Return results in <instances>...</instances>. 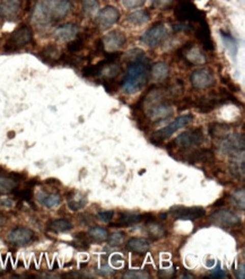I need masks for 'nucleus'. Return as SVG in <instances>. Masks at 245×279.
<instances>
[{
	"instance_id": "16",
	"label": "nucleus",
	"mask_w": 245,
	"mask_h": 279,
	"mask_svg": "<svg viewBox=\"0 0 245 279\" xmlns=\"http://www.w3.org/2000/svg\"><path fill=\"white\" fill-rule=\"evenodd\" d=\"M180 56H183L184 59L189 62L190 65H203L206 64V57L203 52L197 48V46L192 45L191 43L186 44L183 49L181 50Z\"/></svg>"
},
{
	"instance_id": "4",
	"label": "nucleus",
	"mask_w": 245,
	"mask_h": 279,
	"mask_svg": "<svg viewBox=\"0 0 245 279\" xmlns=\"http://www.w3.org/2000/svg\"><path fill=\"white\" fill-rule=\"evenodd\" d=\"M33 33L31 28L28 25H22L17 28L14 32L10 34L8 41L5 44V50L6 51H16L23 48L26 44L32 42Z\"/></svg>"
},
{
	"instance_id": "28",
	"label": "nucleus",
	"mask_w": 245,
	"mask_h": 279,
	"mask_svg": "<svg viewBox=\"0 0 245 279\" xmlns=\"http://www.w3.org/2000/svg\"><path fill=\"white\" fill-rule=\"evenodd\" d=\"M18 187L17 180L8 175L0 174V194H8Z\"/></svg>"
},
{
	"instance_id": "1",
	"label": "nucleus",
	"mask_w": 245,
	"mask_h": 279,
	"mask_svg": "<svg viewBox=\"0 0 245 279\" xmlns=\"http://www.w3.org/2000/svg\"><path fill=\"white\" fill-rule=\"evenodd\" d=\"M71 9L69 0H39L32 13V23L39 29H46L65 18Z\"/></svg>"
},
{
	"instance_id": "35",
	"label": "nucleus",
	"mask_w": 245,
	"mask_h": 279,
	"mask_svg": "<svg viewBox=\"0 0 245 279\" xmlns=\"http://www.w3.org/2000/svg\"><path fill=\"white\" fill-rule=\"evenodd\" d=\"M231 200H232L234 206H235L236 208L244 210V208H245V191H244V189H241V190H237L235 193H233Z\"/></svg>"
},
{
	"instance_id": "14",
	"label": "nucleus",
	"mask_w": 245,
	"mask_h": 279,
	"mask_svg": "<svg viewBox=\"0 0 245 279\" xmlns=\"http://www.w3.org/2000/svg\"><path fill=\"white\" fill-rule=\"evenodd\" d=\"M34 238V232L26 227H16L9 232L8 241L14 245H26Z\"/></svg>"
},
{
	"instance_id": "25",
	"label": "nucleus",
	"mask_w": 245,
	"mask_h": 279,
	"mask_svg": "<svg viewBox=\"0 0 245 279\" xmlns=\"http://www.w3.org/2000/svg\"><path fill=\"white\" fill-rule=\"evenodd\" d=\"M145 219V215L143 214H135V213H123L120 214V217L118 222L116 223L117 227L119 226H129V225H134L140 222H143Z\"/></svg>"
},
{
	"instance_id": "40",
	"label": "nucleus",
	"mask_w": 245,
	"mask_h": 279,
	"mask_svg": "<svg viewBox=\"0 0 245 279\" xmlns=\"http://www.w3.org/2000/svg\"><path fill=\"white\" fill-rule=\"evenodd\" d=\"M114 216V212H112V210H107V212H101L97 214V218L101 220V222H104V223H108L111 222L112 218Z\"/></svg>"
},
{
	"instance_id": "6",
	"label": "nucleus",
	"mask_w": 245,
	"mask_h": 279,
	"mask_svg": "<svg viewBox=\"0 0 245 279\" xmlns=\"http://www.w3.org/2000/svg\"><path fill=\"white\" fill-rule=\"evenodd\" d=\"M203 140H205L203 130L201 128H196V129L187 130L185 131V133L176 137V139L174 140V144H176V146L181 147V148L189 149V148H195V147L200 146L203 143Z\"/></svg>"
},
{
	"instance_id": "41",
	"label": "nucleus",
	"mask_w": 245,
	"mask_h": 279,
	"mask_svg": "<svg viewBox=\"0 0 245 279\" xmlns=\"http://www.w3.org/2000/svg\"><path fill=\"white\" fill-rule=\"evenodd\" d=\"M211 278H226L227 275L225 273V271H224L222 269V267L220 265H217V267L215 268V269H212L210 271V276Z\"/></svg>"
},
{
	"instance_id": "29",
	"label": "nucleus",
	"mask_w": 245,
	"mask_h": 279,
	"mask_svg": "<svg viewBox=\"0 0 245 279\" xmlns=\"http://www.w3.org/2000/svg\"><path fill=\"white\" fill-rule=\"evenodd\" d=\"M150 19V14L147 10H137L128 16V22L132 25H144Z\"/></svg>"
},
{
	"instance_id": "2",
	"label": "nucleus",
	"mask_w": 245,
	"mask_h": 279,
	"mask_svg": "<svg viewBox=\"0 0 245 279\" xmlns=\"http://www.w3.org/2000/svg\"><path fill=\"white\" fill-rule=\"evenodd\" d=\"M149 59L145 56L131 62L123 78V91L127 94H134L140 91L148 81Z\"/></svg>"
},
{
	"instance_id": "15",
	"label": "nucleus",
	"mask_w": 245,
	"mask_h": 279,
	"mask_svg": "<svg viewBox=\"0 0 245 279\" xmlns=\"http://www.w3.org/2000/svg\"><path fill=\"white\" fill-rule=\"evenodd\" d=\"M126 43V35L121 31H112L102 40L103 48L106 51H117Z\"/></svg>"
},
{
	"instance_id": "22",
	"label": "nucleus",
	"mask_w": 245,
	"mask_h": 279,
	"mask_svg": "<svg viewBox=\"0 0 245 279\" xmlns=\"http://www.w3.org/2000/svg\"><path fill=\"white\" fill-rule=\"evenodd\" d=\"M67 204L68 207H69V209H71L72 212H77V210H80L86 206L87 199L83 193L72 191L67 196Z\"/></svg>"
},
{
	"instance_id": "27",
	"label": "nucleus",
	"mask_w": 245,
	"mask_h": 279,
	"mask_svg": "<svg viewBox=\"0 0 245 279\" xmlns=\"http://www.w3.org/2000/svg\"><path fill=\"white\" fill-rule=\"evenodd\" d=\"M209 133L212 138L223 139L232 133V128L228 124L224 123H211L209 125Z\"/></svg>"
},
{
	"instance_id": "5",
	"label": "nucleus",
	"mask_w": 245,
	"mask_h": 279,
	"mask_svg": "<svg viewBox=\"0 0 245 279\" xmlns=\"http://www.w3.org/2000/svg\"><path fill=\"white\" fill-rule=\"evenodd\" d=\"M192 120H194V115L192 114L181 115L178 119H175L173 122L166 125L165 128L159 129L158 131H155L152 136V141H154V143H160V141L166 140L179 129L190 124L192 122Z\"/></svg>"
},
{
	"instance_id": "37",
	"label": "nucleus",
	"mask_w": 245,
	"mask_h": 279,
	"mask_svg": "<svg viewBox=\"0 0 245 279\" xmlns=\"http://www.w3.org/2000/svg\"><path fill=\"white\" fill-rule=\"evenodd\" d=\"M149 277H150L149 273L145 272L143 270H129L123 275V278H127V279H140V278L146 279Z\"/></svg>"
},
{
	"instance_id": "7",
	"label": "nucleus",
	"mask_w": 245,
	"mask_h": 279,
	"mask_svg": "<svg viewBox=\"0 0 245 279\" xmlns=\"http://www.w3.org/2000/svg\"><path fill=\"white\" fill-rule=\"evenodd\" d=\"M244 137L243 135L239 134H234L231 133L225 138L221 139V144L218 146V149H220L224 155H235L237 153L244 151Z\"/></svg>"
},
{
	"instance_id": "31",
	"label": "nucleus",
	"mask_w": 245,
	"mask_h": 279,
	"mask_svg": "<svg viewBox=\"0 0 245 279\" xmlns=\"http://www.w3.org/2000/svg\"><path fill=\"white\" fill-rule=\"evenodd\" d=\"M49 229L57 233H62V232L70 231L72 229V224L67 219H55L50 222Z\"/></svg>"
},
{
	"instance_id": "21",
	"label": "nucleus",
	"mask_w": 245,
	"mask_h": 279,
	"mask_svg": "<svg viewBox=\"0 0 245 279\" xmlns=\"http://www.w3.org/2000/svg\"><path fill=\"white\" fill-rule=\"evenodd\" d=\"M150 249V242L144 238H132L128 241L127 250L133 253L144 255Z\"/></svg>"
},
{
	"instance_id": "33",
	"label": "nucleus",
	"mask_w": 245,
	"mask_h": 279,
	"mask_svg": "<svg viewBox=\"0 0 245 279\" xmlns=\"http://www.w3.org/2000/svg\"><path fill=\"white\" fill-rule=\"evenodd\" d=\"M100 9L97 0H83V12L88 17H94Z\"/></svg>"
},
{
	"instance_id": "43",
	"label": "nucleus",
	"mask_w": 245,
	"mask_h": 279,
	"mask_svg": "<svg viewBox=\"0 0 245 279\" xmlns=\"http://www.w3.org/2000/svg\"><path fill=\"white\" fill-rule=\"evenodd\" d=\"M245 267L243 263H241V265H238L237 268L235 269V275H236V278L238 279H244L245 278Z\"/></svg>"
},
{
	"instance_id": "8",
	"label": "nucleus",
	"mask_w": 245,
	"mask_h": 279,
	"mask_svg": "<svg viewBox=\"0 0 245 279\" xmlns=\"http://www.w3.org/2000/svg\"><path fill=\"white\" fill-rule=\"evenodd\" d=\"M168 35L169 31L164 24H156L140 38V41L149 48H155V46L163 43L168 39Z\"/></svg>"
},
{
	"instance_id": "11",
	"label": "nucleus",
	"mask_w": 245,
	"mask_h": 279,
	"mask_svg": "<svg viewBox=\"0 0 245 279\" xmlns=\"http://www.w3.org/2000/svg\"><path fill=\"white\" fill-rule=\"evenodd\" d=\"M120 18L119 10L113 6L104 7L97 15V24L102 30H106L111 28L114 24L118 23Z\"/></svg>"
},
{
	"instance_id": "9",
	"label": "nucleus",
	"mask_w": 245,
	"mask_h": 279,
	"mask_svg": "<svg viewBox=\"0 0 245 279\" xmlns=\"http://www.w3.org/2000/svg\"><path fill=\"white\" fill-rule=\"evenodd\" d=\"M210 220L221 227H235L241 224V218L232 210L220 209L210 216Z\"/></svg>"
},
{
	"instance_id": "45",
	"label": "nucleus",
	"mask_w": 245,
	"mask_h": 279,
	"mask_svg": "<svg viewBox=\"0 0 245 279\" xmlns=\"http://www.w3.org/2000/svg\"><path fill=\"white\" fill-rule=\"evenodd\" d=\"M5 223H6V217H5L4 215L0 214V227H2V226H4Z\"/></svg>"
},
{
	"instance_id": "13",
	"label": "nucleus",
	"mask_w": 245,
	"mask_h": 279,
	"mask_svg": "<svg viewBox=\"0 0 245 279\" xmlns=\"http://www.w3.org/2000/svg\"><path fill=\"white\" fill-rule=\"evenodd\" d=\"M20 8V0H0V17L6 20H14L18 16Z\"/></svg>"
},
{
	"instance_id": "3",
	"label": "nucleus",
	"mask_w": 245,
	"mask_h": 279,
	"mask_svg": "<svg viewBox=\"0 0 245 279\" xmlns=\"http://www.w3.org/2000/svg\"><path fill=\"white\" fill-rule=\"evenodd\" d=\"M175 17L182 23L206 22L205 14L200 12L190 0H179L178 6L175 8Z\"/></svg>"
},
{
	"instance_id": "19",
	"label": "nucleus",
	"mask_w": 245,
	"mask_h": 279,
	"mask_svg": "<svg viewBox=\"0 0 245 279\" xmlns=\"http://www.w3.org/2000/svg\"><path fill=\"white\" fill-rule=\"evenodd\" d=\"M36 200L40 205L45 208H56L61 204V197L58 193H49L44 191H40L36 194Z\"/></svg>"
},
{
	"instance_id": "42",
	"label": "nucleus",
	"mask_w": 245,
	"mask_h": 279,
	"mask_svg": "<svg viewBox=\"0 0 245 279\" xmlns=\"http://www.w3.org/2000/svg\"><path fill=\"white\" fill-rule=\"evenodd\" d=\"M0 207L12 208V207H14V201L10 198H2L0 199Z\"/></svg>"
},
{
	"instance_id": "12",
	"label": "nucleus",
	"mask_w": 245,
	"mask_h": 279,
	"mask_svg": "<svg viewBox=\"0 0 245 279\" xmlns=\"http://www.w3.org/2000/svg\"><path fill=\"white\" fill-rule=\"evenodd\" d=\"M192 86L198 89H206L211 87L215 84V78H213L210 70L207 69H198L192 72L190 77Z\"/></svg>"
},
{
	"instance_id": "44",
	"label": "nucleus",
	"mask_w": 245,
	"mask_h": 279,
	"mask_svg": "<svg viewBox=\"0 0 245 279\" xmlns=\"http://www.w3.org/2000/svg\"><path fill=\"white\" fill-rule=\"evenodd\" d=\"M170 3L171 0H153V7L161 8V7H165L166 5H169Z\"/></svg>"
},
{
	"instance_id": "26",
	"label": "nucleus",
	"mask_w": 245,
	"mask_h": 279,
	"mask_svg": "<svg viewBox=\"0 0 245 279\" xmlns=\"http://www.w3.org/2000/svg\"><path fill=\"white\" fill-rule=\"evenodd\" d=\"M152 77L156 82H163L170 75V66L165 62H157L152 68Z\"/></svg>"
},
{
	"instance_id": "32",
	"label": "nucleus",
	"mask_w": 245,
	"mask_h": 279,
	"mask_svg": "<svg viewBox=\"0 0 245 279\" xmlns=\"http://www.w3.org/2000/svg\"><path fill=\"white\" fill-rule=\"evenodd\" d=\"M146 229H147V232H148V234L150 235V238H153L155 240L164 238V236L166 235L165 229L158 223L150 222L147 226H146Z\"/></svg>"
},
{
	"instance_id": "38",
	"label": "nucleus",
	"mask_w": 245,
	"mask_h": 279,
	"mask_svg": "<svg viewBox=\"0 0 245 279\" xmlns=\"http://www.w3.org/2000/svg\"><path fill=\"white\" fill-rule=\"evenodd\" d=\"M123 240H124V236L122 233H113L110 235V238H107L108 244L114 247L121 246L123 244Z\"/></svg>"
},
{
	"instance_id": "36",
	"label": "nucleus",
	"mask_w": 245,
	"mask_h": 279,
	"mask_svg": "<svg viewBox=\"0 0 245 279\" xmlns=\"http://www.w3.org/2000/svg\"><path fill=\"white\" fill-rule=\"evenodd\" d=\"M83 48H84V39L83 38H78L74 41H71L67 46V49L70 54H77V52H79Z\"/></svg>"
},
{
	"instance_id": "20",
	"label": "nucleus",
	"mask_w": 245,
	"mask_h": 279,
	"mask_svg": "<svg viewBox=\"0 0 245 279\" xmlns=\"http://www.w3.org/2000/svg\"><path fill=\"white\" fill-rule=\"evenodd\" d=\"M200 26L196 30V36L203 44V48L208 51L213 50V42L210 36V31L206 22H202L199 24Z\"/></svg>"
},
{
	"instance_id": "23",
	"label": "nucleus",
	"mask_w": 245,
	"mask_h": 279,
	"mask_svg": "<svg viewBox=\"0 0 245 279\" xmlns=\"http://www.w3.org/2000/svg\"><path fill=\"white\" fill-rule=\"evenodd\" d=\"M186 161L197 164V163H210L213 161V153L210 149H198L192 151L186 157Z\"/></svg>"
},
{
	"instance_id": "30",
	"label": "nucleus",
	"mask_w": 245,
	"mask_h": 279,
	"mask_svg": "<svg viewBox=\"0 0 245 279\" xmlns=\"http://www.w3.org/2000/svg\"><path fill=\"white\" fill-rule=\"evenodd\" d=\"M41 57H42V59L44 61H48V62H55V61H58L60 59V52H59V49L57 48L56 45L53 44H50L48 46H45V48L41 51Z\"/></svg>"
},
{
	"instance_id": "17",
	"label": "nucleus",
	"mask_w": 245,
	"mask_h": 279,
	"mask_svg": "<svg viewBox=\"0 0 245 279\" xmlns=\"http://www.w3.org/2000/svg\"><path fill=\"white\" fill-rule=\"evenodd\" d=\"M78 34V28L75 24H65L55 31V38L60 42H68L75 39Z\"/></svg>"
},
{
	"instance_id": "10",
	"label": "nucleus",
	"mask_w": 245,
	"mask_h": 279,
	"mask_svg": "<svg viewBox=\"0 0 245 279\" xmlns=\"http://www.w3.org/2000/svg\"><path fill=\"white\" fill-rule=\"evenodd\" d=\"M170 214L175 219L195 220L202 218L206 215V210L201 207H172Z\"/></svg>"
},
{
	"instance_id": "18",
	"label": "nucleus",
	"mask_w": 245,
	"mask_h": 279,
	"mask_svg": "<svg viewBox=\"0 0 245 279\" xmlns=\"http://www.w3.org/2000/svg\"><path fill=\"white\" fill-rule=\"evenodd\" d=\"M244 151L237 153L235 155L231 156V161H229V171L231 174L236 179H242L244 176Z\"/></svg>"
},
{
	"instance_id": "34",
	"label": "nucleus",
	"mask_w": 245,
	"mask_h": 279,
	"mask_svg": "<svg viewBox=\"0 0 245 279\" xmlns=\"http://www.w3.org/2000/svg\"><path fill=\"white\" fill-rule=\"evenodd\" d=\"M88 238H91L92 240L97 242H103L107 240L108 233L107 231L103 227H93L88 232Z\"/></svg>"
},
{
	"instance_id": "39",
	"label": "nucleus",
	"mask_w": 245,
	"mask_h": 279,
	"mask_svg": "<svg viewBox=\"0 0 245 279\" xmlns=\"http://www.w3.org/2000/svg\"><path fill=\"white\" fill-rule=\"evenodd\" d=\"M122 5L128 9H134V8H140L144 6L146 0H121Z\"/></svg>"
},
{
	"instance_id": "24",
	"label": "nucleus",
	"mask_w": 245,
	"mask_h": 279,
	"mask_svg": "<svg viewBox=\"0 0 245 279\" xmlns=\"http://www.w3.org/2000/svg\"><path fill=\"white\" fill-rule=\"evenodd\" d=\"M221 38L224 45H225L226 50L228 51L229 56H231L234 60L236 59L238 54V43L237 41L233 38V36L225 31H221Z\"/></svg>"
}]
</instances>
